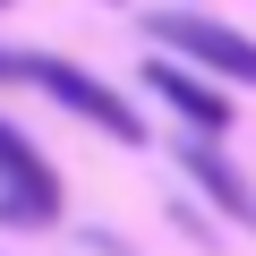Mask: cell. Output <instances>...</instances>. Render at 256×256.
<instances>
[{
    "label": "cell",
    "mask_w": 256,
    "mask_h": 256,
    "mask_svg": "<svg viewBox=\"0 0 256 256\" xmlns=\"http://www.w3.org/2000/svg\"><path fill=\"white\" fill-rule=\"evenodd\" d=\"M0 9H9V0H0Z\"/></svg>",
    "instance_id": "8992f818"
},
{
    "label": "cell",
    "mask_w": 256,
    "mask_h": 256,
    "mask_svg": "<svg viewBox=\"0 0 256 256\" xmlns=\"http://www.w3.org/2000/svg\"><path fill=\"white\" fill-rule=\"evenodd\" d=\"M60 214V180L52 162L18 137L9 120H0V222H52Z\"/></svg>",
    "instance_id": "7a4b0ae2"
},
{
    "label": "cell",
    "mask_w": 256,
    "mask_h": 256,
    "mask_svg": "<svg viewBox=\"0 0 256 256\" xmlns=\"http://www.w3.org/2000/svg\"><path fill=\"white\" fill-rule=\"evenodd\" d=\"M34 86H43V94H60V102H68L77 120H94V128H111L120 146H146V120L128 111V102H120L111 86H94L86 68H68V60H34Z\"/></svg>",
    "instance_id": "3957f363"
},
{
    "label": "cell",
    "mask_w": 256,
    "mask_h": 256,
    "mask_svg": "<svg viewBox=\"0 0 256 256\" xmlns=\"http://www.w3.org/2000/svg\"><path fill=\"white\" fill-rule=\"evenodd\" d=\"M146 94H162L188 128H205V137H222V128H230V102H222L196 68H180V60H146Z\"/></svg>",
    "instance_id": "277c9868"
},
{
    "label": "cell",
    "mask_w": 256,
    "mask_h": 256,
    "mask_svg": "<svg viewBox=\"0 0 256 256\" xmlns=\"http://www.w3.org/2000/svg\"><path fill=\"white\" fill-rule=\"evenodd\" d=\"M180 162H188V180H196V188H205V196H214V205H222L230 222H256V196H248V180H239V171H230V162H222L214 146H188Z\"/></svg>",
    "instance_id": "5b68a950"
},
{
    "label": "cell",
    "mask_w": 256,
    "mask_h": 256,
    "mask_svg": "<svg viewBox=\"0 0 256 256\" xmlns=\"http://www.w3.org/2000/svg\"><path fill=\"white\" fill-rule=\"evenodd\" d=\"M154 43L180 52V60H196V68H214V77L256 86V43L230 34V26H214V18H196V9H162V18H154Z\"/></svg>",
    "instance_id": "6da1fadb"
}]
</instances>
